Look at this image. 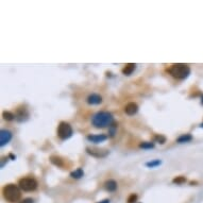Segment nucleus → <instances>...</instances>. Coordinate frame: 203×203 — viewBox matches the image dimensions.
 <instances>
[{
  "instance_id": "nucleus-1",
  "label": "nucleus",
  "mask_w": 203,
  "mask_h": 203,
  "mask_svg": "<svg viewBox=\"0 0 203 203\" xmlns=\"http://www.w3.org/2000/svg\"><path fill=\"white\" fill-rule=\"evenodd\" d=\"M92 123L95 128L104 129L114 123V117L109 112H98L92 117Z\"/></svg>"
},
{
  "instance_id": "nucleus-2",
  "label": "nucleus",
  "mask_w": 203,
  "mask_h": 203,
  "mask_svg": "<svg viewBox=\"0 0 203 203\" xmlns=\"http://www.w3.org/2000/svg\"><path fill=\"white\" fill-rule=\"evenodd\" d=\"M168 73L176 79H179V80H183V79H186L187 77L191 73V68H189L188 65L186 64H172L170 67L168 68Z\"/></svg>"
},
{
  "instance_id": "nucleus-3",
  "label": "nucleus",
  "mask_w": 203,
  "mask_h": 203,
  "mask_svg": "<svg viewBox=\"0 0 203 203\" xmlns=\"http://www.w3.org/2000/svg\"><path fill=\"white\" fill-rule=\"evenodd\" d=\"M3 197L7 201L15 203L17 202L21 197V192H20L19 186L15 184H7L3 187V191H2Z\"/></svg>"
},
{
  "instance_id": "nucleus-4",
  "label": "nucleus",
  "mask_w": 203,
  "mask_h": 203,
  "mask_svg": "<svg viewBox=\"0 0 203 203\" xmlns=\"http://www.w3.org/2000/svg\"><path fill=\"white\" fill-rule=\"evenodd\" d=\"M18 186L24 191H33L37 188V181L33 178H22L18 181Z\"/></svg>"
},
{
  "instance_id": "nucleus-5",
  "label": "nucleus",
  "mask_w": 203,
  "mask_h": 203,
  "mask_svg": "<svg viewBox=\"0 0 203 203\" xmlns=\"http://www.w3.org/2000/svg\"><path fill=\"white\" fill-rule=\"evenodd\" d=\"M73 135V128L69 123L62 121L58 127V136L61 139H68Z\"/></svg>"
},
{
  "instance_id": "nucleus-6",
  "label": "nucleus",
  "mask_w": 203,
  "mask_h": 203,
  "mask_svg": "<svg viewBox=\"0 0 203 203\" xmlns=\"http://www.w3.org/2000/svg\"><path fill=\"white\" fill-rule=\"evenodd\" d=\"M86 152L94 158H105L110 153L109 150H101L97 148H86Z\"/></svg>"
},
{
  "instance_id": "nucleus-7",
  "label": "nucleus",
  "mask_w": 203,
  "mask_h": 203,
  "mask_svg": "<svg viewBox=\"0 0 203 203\" xmlns=\"http://www.w3.org/2000/svg\"><path fill=\"white\" fill-rule=\"evenodd\" d=\"M12 132L9 130H1L0 131V146L3 147L6 146L7 143H10V140L12 139Z\"/></svg>"
},
{
  "instance_id": "nucleus-8",
  "label": "nucleus",
  "mask_w": 203,
  "mask_h": 203,
  "mask_svg": "<svg viewBox=\"0 0 203 203\" xmlns=\"http://www.w3.org/2000/svg\"><path fill=\"white\" fill-rule=\"evenodd\" d=\"M137 112H138V105L134 103V102H130V103H128L125 105V113L127 115H129V116H133V115H135Z\"/></svg>"
},
{
  "instance_id": "nucleus-9",
  "label": "nucleus",
  "mask_w": 203,
  "mask_h": 203,
  "mask_svg": "<svg viewBox=\"0 0 203 203\" xmlns=\"http://www.w3.org/2000/svg\"><path fill=\"white\" fill-rule=\"evenodd\" d=\"M106 138H107V136L104 135V134H92V135H88V136H87V139H88L89 142L95 143V144L104 142Z\"/></svg>"
},
{
  "instance_id": "nucleus-10",
  "label": "nucleus",
  "mask_w": 203,
  "mask_h": 203,
  "mask_svg": "<svg viewBox=\"0 0 203 203\" xmlns=\"http://www.w3.org/2000/svg\"><path fill=\"white\" fill-rule=\"evenodd\" d=\"M102 102V97L98 94H92L87 97V103L88 104H100Z\"/></svg>"
},
{
  "instance_id": "nucleus-11",
  "label": "nucleus",
  "mask_w": 203,
  "mask_h": 203,
  "mask_svg": "<svg viewBox=\"0 0 203 203\" xmlns=\"http://www.w3.org/2000/svg\"><path fill=\"white\" fill-rule=\"evenodd\" d=\"M15 118H16L18 121H24V120H26L28 118V112H27V110L25 109H18V111H17V114L15 115Z\"/></svg>"
},
{
  "instance_id": "nucleus-12",
  "label": "nucleus",
  "mask_w": 203,
  "mask_h": 203,
  "mask_svg": "<svg viewBox=\"0 0 203 203\" xmlns=\"http://www.w3.org/2000/svg\"><path fill=\"white\" fill-rule=\"evenodd\" d=\"M104 187L107 191H115L117 189V182L114 180H109L104 183Z\"/></svg>"
},
{
  "instance_id": "nucleus-13",
  "label": "nucleus",
  "mask_w": 203,
  "mask_h": 203,
  "mask_svg": "<svg viewBox=\"0 0 203 203\" xmlns=\"http://www.w3.org/2000/svg\"><path fill=\"white\" fill-rule=\"evenodd\" d=\"M135 67H136V65H135V64H133V63L127 64V65H125L122 69V73L125 74V76H130V74L135 70Z\"/></svg>"
},
{
  "instance_id": "nucleus-14",
  "label": "nucleus",
  "mask_w": 203,
  "mask_h": 203,
  "mask_svg": "<svg viewBox=\"0 0 203 203\" xmlns=\"http://www.w3.org/2000/svg\"><path fill=\"white\" fill-rule=\"evenodd\" d=\"M50 162L52 164H54L55 166H59V167H63L64 166V160H63V158H61L60 156H56V155L50 156Z\"/></svg>"
},
{
  "instance_id": "nucleus-15",
  "label": "nucleus",
  "mask_w": 203,
  "mask_h": 203,
  "mask_svg": "<svg viewBox=\"0 0 203 203\" xmlns=\"http://www.w3.org/2000/svg\"><path fill=\"white\" fill-rule=\"evenodd\" d=\"M83 174H84L83 169H82V168H78L77 170H74V171H73V172H70V177H71V178H73V179H80V178L83 177Z\"/></svg>"
},
{
  "instance_id": "nucleus-16",
  "label": "nucleus",
  "mask_w": 203,
  "mask_h": 203,
  "mask_svg": "<svg viewBox=\"0 0 203 203\" xmlns=\"http://www.w3.org/2000/svg\"><path fill=\"white\" fill-rule=\"evenodd\" d=\"M191 139H192V136L191 134H183L177 139V142L178 143H187V142H191Z\"/></svg>"
},
{
  "instance_id": "nucleus-17",
  "label": "nucleus",
  "mask_w": 203,
  "mask_h": 203,
  "mask_svg": "<svg viewBox=\"0 0 203 203\" xmlns=\"http://www.w3.org/2000/svg\"><path fill=\"white\" fill-rule=\"evenodd\" d=\"M2 117H3V119L7 120V121H11V120H13L15 118V115L11 112L6 111V112L2 113Z\"/></svg>"
},
{
  "instance_id": "nucleus-18",
  "label": "nucleus",
  "mask_w": 203,
  "mask_h": 203,
  "mask_svg": "<svg viewBox=\"0 0 203 203\" xmlns=\"http://www.w3.org/2000/svg\"><path fill=\"white\" fill-rule=\"evenodd\" d=\"M139 147L143 149H152L154 148V144L150 142H144L142 144H139Z\"/></svg>"
},
{
  "instance_id": "nucleus-19",
  "label": "nucleus",
  "mask_w": 203,
  "mask_h": 203,
  "mask_svg": "<svg viewBox=\"0 0 203 203\" xmlns=\"http://www.w3.org/2000/svg\"><path fill=\"white\" fill-rule=\"evenodd\" d=\"M161 163H162L161 160H154V161H151V162H148V163H146V166L153 168V167H156V166L161 165Z\"/></svg>"
},
{
  "instance_id": "nucleus-20",
  "label": "nucleus",
  "mask_w": 203,
  "mask_h": 203,
  "mask_svg": "<svg viewBox=\"0 0 203 203\" xmlns=\"http://www.w3.org/2000/svg\"><path fill=\"white\" fill-rule=\"evenodd\" d=\"M172 182L174 184H183V183H185L186 182V178L185 177H177V178H174L173 180H172Z\"/></svg>"
},
{
  "instance_id": "nucleus-21",
  "label": "nucleus",
  "mask_w": 203,
  "mask_h": 203,
  "mask_svg": "<svg viewBox=\"0 0 203 203\" xmlns=\"http://www.w3.org/2000/svg\"><path fill=\"white\" fill-rule=\"evenodd\" d=\"M137 195L136 194H131L129 198H128V203H135L137 201Z\"/></svg>"
},
{
  "instance_id": "nucleus-22",
  "label": "nucleus",
  "mask_w": 203,
  "mask_h": 203,
  "mask_svg": "<svg viewBox=\"0 0 203 203\" xmlns=\"http://www.w3.org/2000/svg\"><path fill=\"white\" fill-rule=\"evenodd\" d=\"M154 139L156 140V142H158L160 144H164L166 142V137L163 135H155L154 136Z\"/></svg>"
},
{
  "instance_id": "nucleus-23",
  "label": "nucleus",
  "mask_w": 203,
  "mask_h": 203,
  "mask_svg": "<svg viewBox=\"0 0 203 203\" xmlns=\"http://www.w3.org/2000/svg\"><path fill=\"white\" fill-rule=\"evenodd\" d=\"M116 128H117V125H115V123H113L111 127L109 128V129H110V136H114L115 135V132H116Z\"/></svg>"
},
{
  "instance_id": "nucleus-24",
  "label": "nucleus",
  "mask_w": 203,
  "mask_h": 203,
  "mask_svg": "<svg viewBox=\"0 0 203 203\" xmlns=\"http://www.w3.org/2000/svg\"><path fill=\"white\" fill-rule=\"evenodd\" d=\"M19 203H33V199H31V198H27V199H24L21 202Z\"/></svg>"
},
{
  "instance_id": "nucleus-25",
  "label": "nucleus",
  "mask_w": 203,
  "mask_h": 203,
  "mask_svg": "<svg viewBox=\"0 0 203 203\" xmlns=\"http://www.w3.org/2000/svg\"><path fill=\"white\" fill-rule=\"evenodd\" d=\"M98 203H110V200H107V199H105V200H102V201H100Z\"/></svg>"
},
{
  "instance_id": "nucleus-26",
  "label": "nucleus",
  "mask_w": 203,
  "mask_h": 203,
  "mask_svg": "<svg viewBox=\"0 0 203 203\" xmlns=\"http://www.w3.org/2000/svg\"><path fill=\"white\" fill-rule=\"evenodd\" d=\"M9 156H10V158H12V160H15V158H16V156H14V155H13V154H10Z\"/></svg>"
}]
</instances>
